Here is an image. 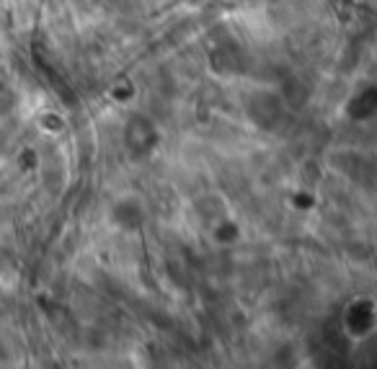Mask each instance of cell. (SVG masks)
Segmentation results:
<instances>
[{
	"label": "cell",
	"mask_w": 377,
	"mask_h": 369,
	"mask_svg": "<svg viewBox=\"0 0 377 369\" xmlns=\"http://www.w3.org/2000/svg\"><path fill=\"white\" fill-rule=\"evenodd\" d=\"M114 222L121 227H135L140 222V209H137V202L127 199V202H119L114 206Z\"/></svg>",
	"instance_id": "6da1fadb"
},
{
	"label": "cell",
	"mask_w": 377,
	"mask_h": 369,
	"mask_svg": "<svg viewBox=\"0 0 377 369\" xmlns=\"http://www.w3.org/2000/svg\"><path fill=\"white\" fill-rule=\"evenodd\" d=\"M13 93H11V88H8L3 80H0V114H8L11 109H13Z\"/></svg>",
	"instance_id": "7a4b0ae2"
}]
</instances>
